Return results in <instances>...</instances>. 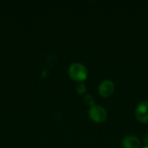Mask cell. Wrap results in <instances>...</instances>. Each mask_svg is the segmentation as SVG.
<instances>
[{
    "label": "cell",
    "instance_id": "1",
    "mask_svg": "<svg viewBox=\"0 0 148 148\" xmlns=\"http://www.w3.org/2000/svg\"><path fill=\"white\" fill-rule=\"evenodd\" d=\"M69 74L71 79L75 82H82L87 79L88 70L86 67L81 63H74L69 67Z\"/></svg>",
    "mask_w": 148,
    "mask_h": 148
},
{
    "label": "cell",
    "instance_id": "2",
    "mask_svg": "<svg viewBox=\"0 0 148 148\" xmlns=\"http://www.w3.org/2000/svg\"><path fill=\"white\" fill-rule=\"evenodd\" d=\"M88 115L91 120L98 123H101L105 121L108 118V113L106 109L98 105H94L90 108Z\"/></svg>",
    "mask_w": 148,
    "mask_h": 148
},
{
    "label": "cell",
    "instance_id": "3",
    "mask_svg": "<svg viewBox=\"0 0 148 148\" xmlns=\"http://www.w3.org/2000/svg\"><path fill=\"white\" fill-rule=\"evenodd\" d=\"M135 115L136 118L143 122L147 123L148 122V101H141L136 108L135 110Z\"/></svg>",
    "mask_w": 148,
    "mask_h": 148
},
{
    "label": "cell",
    "instance_id": "4",
    "mask_svg": "<svg viewBox=\"0 0 148 148\" xmlns=\"http://www.w3.org/2000/svg\"><path fill=\"white\" fill-rule=\"evenodd\" d=\"M98 91L102 97H108L114 91V84L110 80H105L99 85Z\"/></svg>",
    "mask_w": 148,
    "mask_h": 148
},
{
    "label": "cell",
    "instance_id": "5",
    "mask_svg": "<svg viewBox=\"0 0 148 148\" xmlns=\"http://www.w3.org/2000/svg\"><path fill=\"white\" fill-rule=\"evenodd\" d=\"M122 147L124 148H139L140 146V140L134 135L126 136L122 140Z\"/></svg>",
    "mask_w": 148,
    "mask_h": 148
},
{
    "label": "cell",
    "instance_id": "6",
    "mask_svg": "<svg viewBox=\"0 0 148 148\" xmlns=\"http://www.w3.org/2000/svg\"><path fill=\"white\" fill-rule=\"evenodd\" d=\"M83 101H84L85 104L89 105V106H91V107H92V106H94L95 100H94V98H93V96H92V95H87L84 97Z\"/></svg>",
    "mask_w": 148,
    "mask_h": 148
},
{
    "label": "cell",
    "instance_id": "7",
    "mask_svg": "<svg viewBox=\"0 0 148 148\" xmlns=\"http://www.w3.org/2000/svg\"><path fill=\"white\" fill-rule=\"evenodd\" d=\"M86 89H87V88H86V85L84 84V83H79L77 86H76V90H77V92L79 93V94H83V93H85V91H86Z\"/></svg>",
    "mask_w": 148,
    "mask_h": 148
},
{
    "label": "cell",
    "instance_id": "8",
    "mask_svg": "<svg viewBox=\"0 0 148 148\" xmlns=\"http://www.w3.org/2000/svg\"><path fill=\"white\" fill-rule=\"evenodd\" d=\"M144 141H145L146 145H147L148 147V134H147L145 135V137H144Z\"/></svg>",
    "mask_w": 148,
    "mask_h": 148
},
{
    "label": "cell",
    "instance_id": "9",
    "mask_svg": "<svg viewBox=\"0 0 148 148\" xmlns=\"http://www.w3.org/2000/svg\"><path fill=\"white\" fill-rule=\"evenodd\" d=\"M144 148H148V147H144Z\"/></svg>",
    "mask_w": 148,
    "mask_h": 148
}]
</instances>
